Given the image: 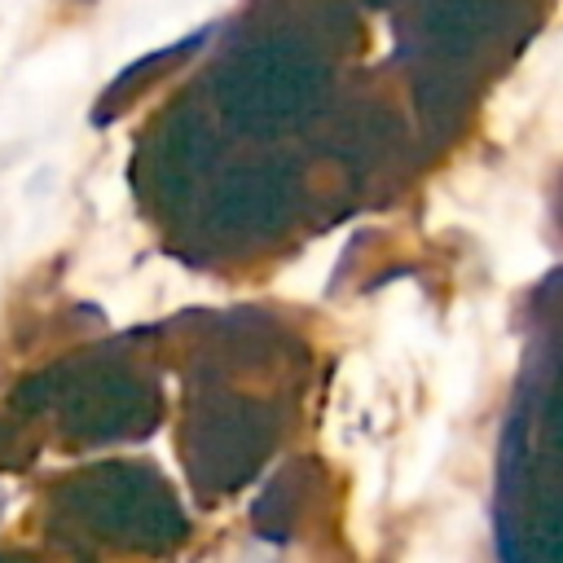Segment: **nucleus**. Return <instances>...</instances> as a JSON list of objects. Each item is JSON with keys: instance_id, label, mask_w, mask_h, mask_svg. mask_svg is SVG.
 Listing matches in <instances>:
<instances>
[]
</instances>
